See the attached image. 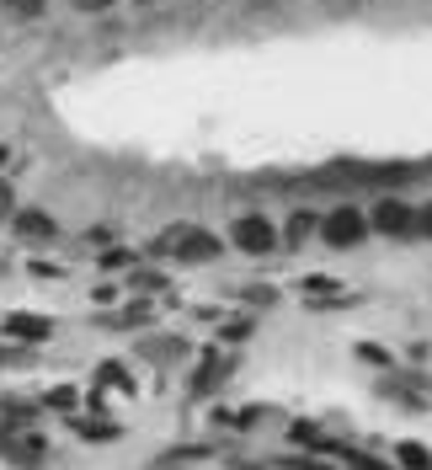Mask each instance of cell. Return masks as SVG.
I'll return each instance as SVG.
<instances>
[{
    "instance_id": "cell-1",
    "label": "cell",
    "mask_w": 432,
    "mask_h": 470,
    "mask_svg": "<svg viewBox=\"0 0 432 470\" xmlns=\"http://www.w3.org/2000/svg\"><path fill=\"white\" fill-rule=\"evenodd\" d=\"M315 230H321V241H326V246H337V251H342V246H358V241L369 235V214H363L358 203H337L331 214H321V225H315Z\"/></svg>"
},
{
    "instance_id": "cell-2",
    "label": "cell",
    "mask_w": 432,
    "mask_h": 470,
    "mask_svg": "<svg viewBox=\"0 0 432 470\" xmlns=\"http://www.w3.org/2000/svg\"><path fill=\"white\" fill-rule=\"evenodd\" d=\"M230 246H240L246 257H273L278 251V230H273L267 214H240L230 225Z\"/></svg>"
},
{
    "instance_id": "cell-3",
    "label": "cell",
    "mask_w": 432,
    "mask_h": 470,
    "mask_svg": "<svg viewBox=\"0 0 432 470\" xmlns=\"http://www.w3.org/2000/svg\"><path fill=\"white\" fill-rule=\"evenodd\" d=\"M166 246H171V257L187 262V268H203V262H219V257H224V241H219L214 230H176Z\"/></svg>"
},
{
    "instance_id": "cell-4",
    "label": "cell",
    "mask_w": 432,
    "mask_h": 470,
    "mask_svg": "<svg viewBox=\"0 0 432 470\" xmlns=\"http://www.w3.org/2000/svg\"><path fill=\"white\" fill-rule=\"evenodd\" d=\"M412 203H401V198H379L374 209H369V230H379V235H412Z\"/></svg>"
},
{
    "instance_id": "cell-5",
    "label": "cell",
    "mask_w": 432,
    "mask_h": 470,
    "mask_svg": "<svg viewBox=\"0 0 432 470\" xmlns=\"http://www.w3.org/2000/svg\"><path fill=\"white\" fill-rule=\"evenodd\" d=\"M0 332H5L11 342L37 348V342H48V337H53V321H48V316H21V310H11V316L0 321Z\"/></svg>"
},
{
    "instance_id": "cell-6",
    "label": "cell",
    "mask_w": 432,
    "mask_h": 470,
    "mask_svg": "<svg viewBox=\"0 0 432 470\" xmlns=\"http://www.w3.org/2000/svg\"><path fill=\"white\" fill-rule=\"evenodd\" d=\"M53 230H59V225H53L43 209H21V214H16V235H27V241H48Z\"/></svg>"
},
{
    "instance_id": "cell-7",
    "label": "cell",
    "mask_w": 432,
    "mask_h": 470,
    "mask_svg": "<svg viewBox=\"0 0 432 470\" xmlns=\"http://www.w3.org/2000/svg\"><path fill=\"white\" fill-rule=\"evenodd\" d=\"M315 225H321V219H315V209H294V214H289V225H283V235H278V241H289V246H305V241H310V235H315Z\"/></svg>"
},
{
    "instance_id": "cell-8",
    "label": "cell",
    "mask_w": 432,
    "mask_h": 470,
    "mask_svg": "<svg viewBox=\"0 0 432 470\" xmlns=\"http://www.w3.org/2000/svg\"><path fill=\"white\" fill-rule=\"evenodd\" d=\"M395 466L401 470H432V449L417 444V439H406V444H395Z\"/></svg>"
},
{
    "instance_id": "cell-9",
    "label": "cell",
    "mask_w": 432,
    "mask_h": 470,
    "mask_svg": "<svg viewBox=\"0 0 432 470\" xmlns=\"http://www.w3.org/2000/svg\"><path fill=\"white\" fill-rule=\"evenodd\" d=\"M337 455H342V466H353V470H401L395 460H379V455H363V449H342V444H331Z\"/></svg>"
},
{
    "instance_id": "cell-10",
    "label": "cell",
    "mask_w": 432,
    "mask_h": 470,
    "mask_svg": "<svg viewBox=\"0 0 432 470\" xmlns=\"http://www.w3.org/2000/svg\"><path fill=\"white\" fill-rule=\"evenodd\" d=\"M412 235H428V241H432V198L412 214Z\"/></svg>"
},
{
    "instance_id": "cell-11",
    "label": "cell",
    "mask_w": 432,
    "mask_h": 470,
    "mask_svg": "<svg viewBox=\"0 0 432 470\" xmlns=\"http://www.w3.org/2000/svg\"><path fill=\"white\" fill-rule=\"evenodd\" d=\"M80 16H102V11H112V0H69Z\"/></svg>"
},
{
    "instance_id": "cell-12",
    "label": "cell",
    "mask_w": 432,
    "mask_h": 470,
    "mask_svg": "<svg viewBox=\"0 0 432 470\" xmlns=\"http://www.w3.org/2000/svg\"><path fill=\"white\" fill-rule=\"evenodd\" d=\"M11 11H16V16H37V11H43V0H11Z\"/></svg>"
},
{
    "instance_id": "cell-13",
    "label": "cell",
    "mask_w": 432,
    "mask_h": 470,
    "mask_svg": "<svg viewBox=\"0 0 432 470\" xmlns=\"http://www.w3.org/2000/svg\"><path fill=\"white\" fill-rule=\"evenodd\" d=\"M134 5H155V0H134Z\"/></svg>"
}]
</instances>
